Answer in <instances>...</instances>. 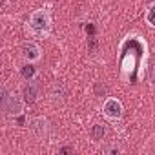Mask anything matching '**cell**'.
Instances as JSON below:
<instances>
[{
  "instance_id": "1",
  "label": "cell",
  "mask_w": 155,
  "mask_h": 155,
  "mask_svg": "<svg viewBox=\"0 0 155 155\" xmlns=\"http://www.w3.org/2000/svg\"><path fill=\"white\" fill-rule=\"evenodd\" d=\"M28 29L35 38H48L53 31V20H51V13L46 8L35 9L29 15L28 20Z\"/></svg>"
},
{
  "instance_id": "2",
  "label": "cell",
  "mask_w": 155,
  "mask_h": 155,
  "mask_svg": "<svg viewBox=\"0 0 155 155\" xmlns=\"http://www.w3.org/2000/svg\"><path fill=\"white\" fill-rule=\"evenodd\" d=\"M0 106H2V113L6 117H20L26 108L24 97H18L17 93H9L6 88H2V99H0Z\"/></svg>"
},
{
  "instance_id": "3",
  "label": "cell",
  "mask_w": 155,
  "mask_h": 155,
  "mask_svg": "<svg viewBox=\"0 0 155 155\" xmlns=\"http://www.w3.org/2000/svg\"><path fill=\"white\" fill-rule=\"evenodd\" d=\"M122 113H124V106L119 99L115 97H108L102 104V115L111 120V122H119L122 119Z\"/></svg>"
},
{
  "instance_id": "4",
  "label": "cell",
  "mask_w": 155,
  "mask_h": 155,
  "mask_svg": "<svg viewBox=\"0 0 155 155\" xmlns=\"http://www.w3.org/2000/svg\"><path fill=\"white\" fill-rule=\"evenodd\" d=\"M20 55L26 62H38L42 58V49L40 46L35 42V40H26L22 46H20Z\"/></svg>"
},
{
  "instance_id": "5",
  "label": "cell",
  "mask_w": 155,
  "mask_h": 155,
  "mask_svg": "<svg viewBox=\"0 0 155 155\" xmlns=\"http://www.w3.org/2000/svg\"><path fill=\"white\" fill-rule=\"evenodd\" d=\"M29 130L38 139H46L49 133V122L44 117H33V119H29Z\"/></svg>"
},
{
  "instance_id": "6",
  "label": "cell",
  "mask_w": 155,
  "mask_h": 155,
  "mask_svg": "<svg viewBox=\"0 0 155 155\" xmlns=\"http://www.w3.org/2000/svg\"><path fill=\"white\" fill-rule=\"evenodd\" d=\"M49 97H51V101L55 104H64L66 99H68V88H66V84L60 82V81H57L51 86V90H49Z\"/></svg>"
},
{
  "instance_id": "7",
  "label": "cell",
  "mask_w": 155,
  "mask_h": 155,
  "mask_svg": "<svg viewBox=\"0 0 155 155\" xmlns=\"http://www.w3.org/2000/svg\"><path fill=\"white\" fill-rule=\"evenodd\" d=\"M22 97H24L26 104H33V102L37 101V97H38V90H37V86L33 84V81H28V84L22 88Z\"/></svg>"
},
{
  "instance_id": "8",
  "label": "cell",
  "mask_w": 155,
  "mask_h": 155,
  "mask_svg": "<svg viewBox=\"0 0 155 155\" xmlns=\"http://www.w3.org/2000/svg\"><path fill=\"white\" fill-rule=\"evenodd\" d=\"M90 137H91V140H95V142H101L104 137H106V126L104 124H93L91 126V130H90Z\"/></svg>"
},
{
  "instance_id": "9",
  "label": "cell",
  "mask_w": 155,
  "mask_h": 155,
  "mask_svg": "<svg viewBox=\"0 0 155 155\" xmlns=\"http://www.w3.org/2000/svg\"><path fill=\"white\" fill-rule=\"evenodd\" d=\"M37 68L33 66V62H26V66H22L20 68V75L24 77V79L26 81H33L35 79V77H37Z\"/></svg>"
},
{
  "instance_id": "10",
  "label": "cell",
  "mask_w": 155,
  "mask_h": 155,
  "mask_svg": "<svg viewBox=\"0 0 155 155\" xmlns=\"http://www.w3.org/2000/svg\"><path fill=\"white\" fill-rule=\"evenodd\" d=\"M144 20H146V24H148L151 29H155V2L148 4V8H146V15H144Z\"/></svg>"
},
{
  "instance_id": "11",
  "label": "cell",
  "mask_w": 155,
  "mask_h": 155,
  "mask_svg": "<svg viewBox=\"0 0 155 155\" xmlns=\"http://www.w3.org/2000/svg\"><path fill=\"white\" fill-rule=\"evenodd\" d=\"M95 95H97V97H104V95H106V86H104L102 82H97V84H95Z\"/></svg>"
},
{
  "instance_id": "12",
  "label": "cell",
  "mask_w": 155,
  "mask_h": 155,
  "mask_svg": "<svg viewBox=\"0 0 155 155\" xmlns=\"http://www.w3.org/2000/svg\"><path fill=\"white\" fill-rule=\"evenodd\" d=\"M119 148L117 146H106V148H102V153H106V155H119Z\"/></svg>"
},
{
  "instance_id": "13",
  "label": "cell",
  "mask_w": 155,
  "mask_h": 155,
  "mask_svg": "<svg viewBox=\"0 0 155 155\" xmlns=\"http://www.w3.org/2000/svg\"><path fill=\"white\" fill-rule=\"evenodd\" d=\"M58 153H73V146H64L58 150Z\"/></svg>"
}]
</instances>
